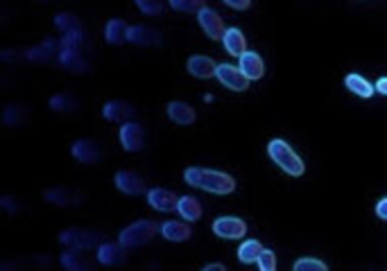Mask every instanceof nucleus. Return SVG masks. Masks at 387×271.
<instances>
[{"instance_id": "obj_1", "label": "nucleus", "mask_w": 387, "mask_h": 271, "mask_svg": "<svg viewBox=\"0 0 387 271\" xmlns=\"http://www.w3.org/2000/svg\"><path fill=\"white\" fill-rule=\"evenodd\" d=\"M184 179L188 185L200 188L211 194H232L236 190V181L227 172L207 170V168H188L184 172Z\"/></svg>"}, {"instance_id": "obj_2", "label": "nucleus", "mask_w": 387, "mask_h": 271, "mask_svg": "<svg viewBox=\"0 0 387 271\" xmlns=\"http://www.w3.org/2000/svg\"><path fill=\"white\" fill-rule=\"evenodd\" d=\"M267 154L285 174L301 177L303 172H306V165H303V161L297 156V152H294L285 141H281V138H274V141L267 143Z\"/></svg>"}, {"instance_id": "obj_3", "label": "nucleus", "mask_w": 387, "mask_h": 271, "mask_svg": "<svg viewBox=\"0 0 387 271\" xmlns=\"http://www.w3.org/2000/svg\"><path fill=\"white\" fill-rule=\"evenodd\" d=\"M156 231H161L159 226L154 224L150 219H138L134 224L125 226L118 235V242L125 246V249H138V246H143L152 240L156 235Z\"/></svg>"}, {"instance_id": "obj_4", "label": "nucleus", "mask_w": 387, "mask_h": 271, "mask_svg": "<svg viewBox=\"0 0 387 271\" xmlns=\"http://www.w3.org/2000/svg\"><path fill=\"white\" fill-rule=\"evenodd\" d=\"M59 242L68 251H88L97 246L100 235L93 231H86V228H66V231L59 233Z\"/></svg>"}, {"instance_id": "obj_5", "label": "nucleus", "mask_w": 387, "mask_h": 271, "mask_svg": "<svg viewBox=\"0 0 387 271\" xmlns=\"http://www.w3.org/2000/svg\"><path fill=\"white\" fill-rule=\"evenodd\" d=\"M213 233L222 240H240V237L247 235V224L240 217H218L213 221Z\"/></svg>"}, {"instance_id": "obj_6", "label": "nucleus", "mask_w": 387, "mask_h": 271, "mask_svg": "<svg viewBox=\"0 0 387 271\" xmlns=\"http://www.w3.org/2000/svg\"><path fill=\"white\" fill-rule=\"evenodd\" d=\"M216 77L220 79L222 86H227L229 90H236V93H243V90L249 88V79L243 75L240 68H236L232 63H220Z\"/></svg>"}, {"instance_id": "obj_7", "label": "nucleus", "mask_w": 387, "mask_h": 271, "mask_svg": "<svg viewBox=\"0 0 387 271\" xmlns=\"http://www.w3.org/2000/svg\"><path fill=\"white\" fill-rule=\"evenodd\" d=\"M197 21H200V28L204 30V34L209 39L218 41V39H225V21H222V16L218 12H213L211 7H204V10L197 14Z\"/></svg>"}, {"instance_id": "obj_8", "label": "nucleus", "mask_w": 387, "mask_h": 271, "mask_svg": "<svg viewBox=\"0 0 387 271\" xmlns=\"http://www.w3.org/2000/svg\"><path fill=\"white\" fill-rule=\"evenodd\" d=\"M120 143H122V150L125 152L143 150V143H145L143 127L138 125V122H125V125L120 127Z\"/></svg>"}, {"instance_id": "obj_9", "label": "nucleus", "mask_w": 387, "mask_h": 271, "mask_svg": "<svg viewBox=\"0 0 387 271\" xmlns=\"http://www.w3.org/2000/svg\"><path fill=\"white\" fill-rule=\"evenodd\" d=\"M125 260H127V249L120 242L118 244L104 242V244L97 246V262H100V265H104V267H118Z\"/></svg>"}, {"instance_id": "obj_10", "label": "nucleus", "mask_w": 387, "mask_h": 271, "mask_svg": "<svg viewBox=\"0 0 387 271\" xmlns=\"http://www.w3.org/2000/svg\"><path fill=\"white\" fill-rule=\"evenodd\" d=\"M147 201H150V206L159 212L177 210L179 206V197L172 190H166V188H152V190L147 192Z\"/></svg>"}, {"instance_id": "obj_11", "label": "nucleus", "mask_w": 387, "mask_h": 271, "mask_svg": "<svg viewBox=\"0 0 387 271\" xmlns=\"http://www.w3.org/2000/svg\"><path fill=\"white\" fill-rule=\"evenodd\" d=\"M113 181H116V188L120 192L125 194H145V181L136 174V172L131 170H120L116 172V177H113Z\"/></svg>"}, {"instance_id": "obj_12", "label": "nucleus", "mask_w": 387, "mask_h": 271, "mask_svg": "<svg viewBox=\"0 0 387 271\" xmlns=\"http://www.w3.org/2000/svg\"><path fill=\"white\" fill-rule=\"evenodd\" d=\"M186 68L197 79H209L218 75V63L213 61L211 57H204V54H193L191 59H188Z\"/></svg>"}, {"instance_id": "obj_13", "label": "nucleus", "mask_w": 387, "mask_h": 271, "mask_svg": "<svg viewBox=\"0 0 387 271\" xmlns=\"http://www.w3.org/2000/svg\"><path fill=\"white\" fill-rule=\"evenodd\" d=\"M44 197H46L48 203H55V206H59V208H70V206H77V203H82V194L79 192L70 190V188H62V185L46 190Z\"/></svg>"}, {"instance_id": "obj_14", "label": "nucleus", "mask_w": 387, "mask_h": 271, "mask_svg": "<svg viewBox=\"0 0 387 271\" xmlns=\"http://www.w3.org/2000/svg\"><path fill=\"white\" fill-rule=\"evenodd\" d=\"M238 68L243 70V75L249 79V81H256V79H261L263 75H265V63H263L261 54L254 52V50H247L240 57V61H238Z\"/></svg>"}, {"instance_id": "obj_15", "label": "nucleus", "mask_w": 387, "mask_h": 271, "mask_svg": "<svg viewBox=\"0 0 387 271\" xmlns=\"http://www.w3.org/2000/svg\"><path fill=\"white\" fill-rule=\"evenodd\" d=\"M102 116L111 122H122V125H125V122H131V118L136 116V109L122 100H111L104 104Z\"/></svg>"}, {"instance_id": "obj_16", "label": "nucleus", "mask_w": 387, "mask_h": 271, "mask_svg": "<svg viewBox=\"0 0 387 271\" xmlns=\"http://www.w3.org/2000/svg\"><path fill=\"white\" fill-rule=\"evenodd\" d=\"M127 41H129V43H134V46L154 48V46H161L163 37H161L154 28H147V26H134V28H129V37H127Z\"/></svg>"}, {"instance_id": "obj_17", "label": "nucleus", "mask_w": 387, "mask_h": 271, "mask_svg": "<svg viewBox=\"0 0 387 271\" xmlns=\"http://www.w3.org/2000/svg\"><path fill=\"white\" fill-rule=\"evenodd\" d=\"M73 159H77L79 163H86V165H93V163L100 161V150L93 141L88 138H82V141H75L70 147Z\"/></svg>"}, {"instance_id": "obj_18", "label": "nucleus", "mask_w": 387, "mask_h": 271, "mask_svg": "<svg viewBox=\"0 0 387 271\" xmlns=\"http://www.w3.org/2000/svg\"><path fill=\"white\" fill-rule=\"evenodd\" d=\"M222 43H225V50L229 54L238 57V59H240V57L247 52V39H245V34L238 28H227Z\"/></svg>"}, {"instance_id": "obj_19", "label": "nucleus", "mask_w": 387, "mask_h": 271, "mask_svg": "<svg viewBox=\"0 0 387 271\" xmlns=\"http://www.w3.org/2000/svg\"><path fill=\"white\" fill-rule=\"evenodd\" d=\"M55 57L59 59V43H55V41H44V43H39L37 48H30L28 50V59L37 63H48V61H53Z\"/></svg>"}, {"instance_id": "obj_20", "label": "nucleus", "mask_w": 387, "mask_h": 271, "mask_svg": "<svg viewBox=\"0 0 387 271\" xmlns=\"http://www.w3.org/2000/svg\"><path fill=\"white\" fill-rule=\"evenodd\" d=\"M168 118L172 122H177V125L181 127H188V125H193L195 122V109L191 104H186V102H170L168 104Z\"/></svg>"}, {"instance_id": "obj_21", "label": "nucleus", "mask_w": 387, "mask_h": 271, "mask_svg": "<svg viewBox=\"0 0 387 271\" xmlns=\"http://www.w3.org/2000/svg\"><path fill=\"white\" fill-rule=\"evenodd\" d=\"M161 233L166 240L170 242H186L188 237L193 235L191 226L184 224V221H177V219H170V221H163L161 224Z\"/></svg>"}, {"instance_id": "obj_22", "label": "nucleus", "mask_w": 387, "mask_h": 271, "mask_svg": "<svg viewBox=\"0 0 387 271\" xmlns=\"http://www.w3.org/2000/svg\"><path fill=\"white\" fill-rule=\"evenodd\" d=\"M59 262L66 271H93V262L82 251H64Z\"/></svg>"}, {"instance_id": "obj_23", "label": "nucleus", "mask_w": 387, "mask_h": 271, "mask_svg": "<svg viewBox=\"0 0 387 271\" xmlns=\"http://www.w3.org/2000/svg\"><path fill=\"white\" fill-rule=\"evenodd\" d=\"M129 37V28H127V23L122 21V19H113L106 23V28H104V39H106V43H111V46H122L127 41Z\"/></svg>"}, {"instance_id": "obj_24", "label": "nucleus", "mask_w": 387, "mask_h": 271, "mask_svg": "<svg viewBox=\"0 0 387 271\" xmlns=\"http://www.w3.org/2000/svg\"><path fill=\"white\" fill-rule=\"evenodd\" d=\"M344 84H347V88L351 90V93H356L358 97H365V100L376 93V86H372L365 77L356 75V72H351V75H347V79H344Z\"/></svg>"}, {"instance_id": "obj_25", "label": "nucleus", "mask_w": 387, "mask_h": 271, "mask_svg": "<svg viewBox=\"0 0 387 271\" xmlns=\"http://www.w3.org/2000/svg\"><path fill=\"white\" fill-rule=\"evenodd\" d=\"M59 63L73 72H84L88 68V63L84 61V57H82L79 50H62L59 48Z\"/></svg>"}, {"instance_id": "obj_26", "label": "nucleus", "mask_w": 387, "mask_h": 271, "mask_svg": "<svg viewBox=\"0 0 387 271\" xmlns=\"http://www.w3.org/2000/svg\"><path fill=\"white\" fill-rule=\"evenodd\" d=\"M177 210L186 221H197L202 217V203L200 199H195V197H181Z\"/></svg>"}, {"instance_id": "obj_27", "label": "nucleus", "mask_w": 387, "mask_h": 271, "mask_svg": "<svg viewBox=\"0 0 387 271\" xmlns=\"http://www.w3.org/2000/svg\"><path fill=\"white\" fill-rule=\"evenodd\" d=\"M263 253V244L258 240H247L240 244V249H238V260L243 262V265H254V262H258Z\"/></svg>"}, {"instance_id": "obj_28", "label": "nucleus", "mask_w": 387, "mask_h": 271, "mask_svg": "<svg viewBox=\"0 0 387 271\" xmlns=\"http://www.w3.org/2000/svg\"><path fill=\"white\" fill-rule=\"evenodd\" d=\"M28 120V113H26V109H23V106H7L5 109V113H3V122L5 125H10V127H21L23 122Z\"/></svg>"}, {"instance_id": "obj_29", "label": "nucleus", "mask_w": 387, "mask_h": 271, "mask_svg": "<svg viewBox=\"0 0 387 271\" xmlns=\"http://www.w3.org/2000/svg\"><path fill=\"white\" fill-rule=\"evenodd\" d=\"M82 43H84V32L75 30V32H68V34L62 37L59 48H62V50H79Z\"/></svg>"}, {"instance_id": "obj_30", "label": "nucleus", "mask_w": 387, "mask_h": 271, "mask_svg": "<svg viewBox=\"0 0 387 271\" xmlns=\"http://www.w3.org/2000/svg\"><path fill=\"white\" fill-rule=\"evenodd\" d=\"M55 26L59 28V32H64V34H68V32H75V30H82L79 21L73 14H57L55 16Z\"/></svg>"}, {"instance_id": "obj_31", "label": "nucleus", "mask_w": 387, "mask_h": 271, "mask_svg": "<svg viewBox=\"0 0 387 271\" xmlns=\"http://www.w3.org/2000/svg\"><path fill=\"white\" fill-rule=\"evenodd\" d=\"M292 271H328V267L317 258H299L294 262Z\"/></svg>"}, {"instance_id": "obj_32", "label": "nucleus", "mask_w": 387, "mask_h": 271, "mask_svg": "<svg viewBox=\"0 0 387 271\" xmlns=\"http://www.w3.org/2000/svg\"><path fill=\"white\" fill-rule=\"evenodd\" d=\"M170 7L177 12H197L200 14L207 5H204V0H172Z\"/></svg>"}, {"instance_id": "obj_33", "label": "nucleus", "mask_w": 387, "mask_h": 271, "mask_svg": "<svg viewBox=\"0 0 387 271\" xmlns=\"http://www.w3.org/2000/svg\"><path fill=\"white\" fill-rule=\"evenodd\" d=\"M77 100H73L70 95H55L50 97V109L53 111H75Z\"/></svg>"}, {"instance_id": "obj_34", "label": "nucleus", "mask_w": 387, "mask_h": 271, "mask_svg": "<svg viewBox=\"0 0 387 271\" xmlns=\"http://www.w3.org/2000/svg\"><path fill=\"white\" fill-rule=\"evenodd\" d=\"M136 7L141 10L143 14L147 16H161L163 12H166V5L163 3H156V0H138Z\"/></svg>"}, {"instance_id": "obj_35", "label": "nucleus", "mask_w": 387, "mask_h": 271, "mask_svg": "<svg viewBox=\"0 0 387 271\" xmlns=\"http://www.w3.org/2000/svg\"><path fill=\"white\" fill-rule=\"evenodd\" d=\"M256 265H258L261 271H276V256H274V251H272V249H263Z\"/></svg>"}, {"instance_id": "obj_36", "label": "nucleus", "mask_w": 387, "mask_h": 271, "mask_svg": "<svg viewBox=\"0 0 387 271\" xmlns=\"http://www.w3.org/2000/svg\"><path fill=\"white\" fill-rule=\"evenodd\" d=\"M227 7H232V10H249L252 3L249 0H227Z\"/></svg>"}, {"instance_id": "obj_37", "label": "nucleus", "mask_w": 387, "mask_h": 271, "mask_svg": "<svg viewBox=\"0 0 387 271\" xmlns=\"http://www.w3.org/2000/svg\"><path fill=\"white\" fill-rule=\"evenodd\" d=\"M0 206H3V208H5L7 212H16V210L21 208V206H16L12 197H3V199H0Z\"/></svg>"}, {"instance_id": "obj_38", "label": "nucleus", "mask_w": 387, "mask_h": 271, "mask_svg": "<svg viewBox=\"0 0 387 271\" xmlns=\"http://www.w3.org/2000/svg\"><path fill=\"white\" fill-rule=\"evenodd\" d=\"M376 215L381 217V219H387V197L376 203Z\"/></svg>"}, {"instance_id": "obj_39", "label": "nucleus", "mask_w": 387, "mask_h": 271, "mask_svg": "<svg viewBox=\"0 0 387 271\" xmlns=\"http://www.w3.org/2000/svg\"><path fill=\"white\" fill-rule=\"evenodd\" d=\"M376 93L387 95V77H381V79L376 81Z\"/></svg>"}, {"instance_id": "obj_40", "label": "nucleus", "mask_w": 387, "mask_h": 271, "mask_svg": "<svg viewBox=\"0 0 387 271\" xmlns=\"http://www.w3.org/2000/svg\"><path fill=\"white\" fill-rule=\"evenodd\" d=\"M202 271H227V267L220 265V262H211V265H207Z\"/></svg>"}]
</instances>
